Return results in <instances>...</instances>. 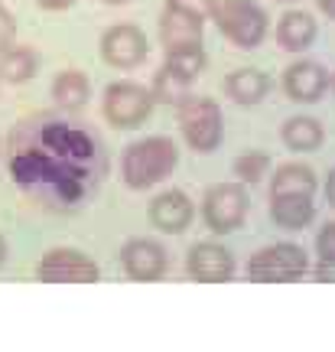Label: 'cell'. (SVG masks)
Returning <instances> with one entry per match:
<instances>
[{
	"instance_id": "obj_1",
	"label": "cell",
	"mask_w": 335,
	"mask_h": 352,
	"mask_svg": "<svg viewBox=\"0 0 335 352\" xmlns=\"http://www.w3.org/2000/svg\"><path fill=\"white\" fill-rule=\"evenodd\" d=\"M179 164V147H176L173 138H143L134 140L124 151V160H121V176L130 189H147L157 186L160 179L176 170Z\"/></svg>"
},
{
	"instance_id": "obj_2",
	"label": "cell",
	"mask_w": 335,
	"mask_h": 352,
	"mask_svg": "<svg viewBox=\"0 0 335 352\" xmlns=\"http://www.w3.org/2000/svg\"><path fill=\"white\" fill-rule=\"evenodd\" d=\"M176 118H179V131L186 144L196 153H211L218 151V144L224 138V114L222 104L205 95H186L176 104Z\"/></svg>"
},
{
	"instance_id": "obj_3",
	"label": "cell",
	"mask_w": 335,
	"mask_h": 352,
	"mask_svg": "<svg viewBox=\"0 0 335 352\" xmlns=\"http://www.w3.org/2000/svg\"><path fill=\"white\" fill-rule=\"evenodd\" d=\"M211 20L238 50H257L270 30V16L257 0H215Z\"/></svg>"
},
{
	"instance_id": "obj_4",
	"label": "cell",
	"mask_w": 335,
	"mask_h": 352,
	"mask_svg": "<svg viewBox=\"0 0 335 352\" xmlns=\"http://www.w3.org/2000/svg\"><path fill=\"white\" fill-rule=\"evenodd\" d=\"M306 271H310V258L303 252V245H293V241L267 245V248L251 254V261H248V277L251 280H261V284L299 280Z\"/></svg>"
},
{
	"instance_id": "obj_5",
	"label": "cell",
	"mask_w": 335,
	"mask_h": 352,
	"mask_svg": "<svg viewBox=\"0 0 335 352\" xmlns=\"http://www.w3.org/2000/svg\"><path fill=\"white\" fill-rule=\"evenodd\" d=\"M202 219L215 235H228L248 219V189L244 183H215L202 196Z\"/></svg>"
},
{
	"instance_id": "obj_6",
	"label": "cell",
	"mask_w": 335,
	"mask_h": 352,
	"mask_svg": "<svg viewBox=\"0 0 335 352\" xmlns=\"http://www.w3.org/2000/svg\"><path fill=\"white\" fill-rule=\"evenodd\" d=\"M153 111V91L140 82H114L104 91V118L121 131L140 127Z\"/></svg>"
},
{
	"instance_id": "obj_7",
	"label": "cell",
	"mask_w": 335,
	"mask_h": 352,
	"mask_svg": "<svg viewBox=\"0 0 335 352\" xmlns=\"http://www.w3.org/2000/svg\"><path fill=\"white\" fill-rule=\"evenodd\" d=\"M147 52H150L147 33L134 23L108 26L101 33V59L114 65V69H137L147 59Z\"/></svg>"
},
{
	"instance_id": "obj_8",
	"label": "cell",
	"mask_w": 335,
	"mask_h": 352,
	"mask_svg": "<svg viewBox=\"0 0 335 352\" xmlns=\"http://www.w3.org/2000/svg\"><path fill=\"white\" fill-rule=\"evenodd\" d=\"M98 274V264L75 248H52L36 264V277L49 284H95Z\"/></svg>"
},
{
	"instance_id": "obj_9",
	"label": "cell",
	"mask_w": 335,
	"mask_h": 352,
	"mask_svg": "<svg viewBox=\"0 0 335 352\" xmlns=\"http://www.w3.org/2000/svg\"><path fill=\"white\" fill-rule=\"evenodd\" d=\"M186 271H189L192 280H202V284H222V280H231V277H235V254L228 252L224 245L199 241V245L189 248Z\"/></svg>"
},
{
	"instance_id": "obj_10",
	"label": "cell",
	"mask_w": 335,
	"mask_h": 352,
	"mask_svg": "<svg viewBox=\"0 0 335 352\" xmlns=\"http://www.w3.org/2000/svg\"><path fill=\"white\" fill-rule=\"evenodd\" d=\"M121 264L130 280H160L170 267L166 248L153 239H130L121 248Z\"/></svg>"
},
{
	"instance_id": "obj_11",
	"label": "cell",
	"mask_w": 335,
	"mask_h": 352,
	"mask_svg": "<svg viewBox=\"0 0 335 352\" xmlns=\"http://www.w3.org/2000/svg\"><path fill=\"white\" fill-rule=\"evenodd\" d=\"M202 23L205 20H196L183 10H173L166 7L160 16V43L166 56H176V52H199L202 50Z\"/></svg>"
},
{
	"instance_id": "obj_12",
	"label": "cell",
	"mask_w": 335,
	"mask_h": 352,
	"mask_svg": "<svg viewBox=\"0 0 335 352\" xmlns=\"http://www.w3.org/2000/svg\"><path fill=\"white\" fill-rule=\"evenodd\" d=\"M329 88V72L312 59H299L284 72V91L297 104H316Z\"/></svg>"
},
{
	"instance_id": "obj_13",
	"label": "cell",
	"mask_w": 335,
	"mask_h": 352,
	"mask_svg": "<svg viewBox=\"0 0 335 352\" xmlns=\"http://www.w3.org/2000/svg\"><path fill=\"white\" fill-rule=\"evenodd\" d=\"M192 219H196V206L183 189H166L150 202V222L166 235H183Z\"/></svg>"
},
{
	"instance_id": "obj_14",
	"label": "cell",
	"mask_w": 335,
	"mask_h": 352,
	"mask_svg": "<svg viewBox=\"0 0 335 352\" xmlns=\"http://www.w3.org/2000/svg\"><path fill=\"white\" fill-rule=\"evenodd\" d=\"M316 33H319V26L312 20V13L306 10H286L277 23V43L286 52H306L316 43Z\"/></svg>"
},
{
	"instance_id": "obj_15",
	"label": "cell",
	"mask_w": 335,
	"mask_h": 352,
	"mask_svg": "<svg viewBox=\"0 0 335 352\" xmlns=\"http://www.w3.org/2000/svg\"><path fill=\"white\" fill-rule=\"evenodd\" d=\"M316 196H270V219L286 232H299L316 219Z\"/></svg>"
},
{
	"instance_id": "obj_16",
	"label": "cell",
	"mask_w": 335,
	"mask_h": 352,
	"mask_svg": "<svg viewBox=\"0 0 335 352\" xmlns=\"http://www.w3.org/2000/svg\"><path fill=\"white\" fill-rule=\"evenodd\" d=\"M224 91L228 98H235L238 104H261L270 91V78L264 76L261 69H235L231 76L224 78Z\"/></svg>"
},
{
	"instance_id": "obj_17",
	"label": "cell",
	"mask_w": 335,
	"mask_h": 352,
	"mask_svg": "<svg viewBox=\"0 0 335 352\" xmlns=\"http://www.w3.org/2000/svg\"><path fill=\"white\" fill-rule=\"evenodd\" d=\"M270 196H316V173L306 164H284L270 176Z\"/></svg>"
},
{
	"instance_id": "obj_18",
	"label": "cell",
	"mask_w": 335,
	"mask_h": 352,
	"mask_svg": "<svg viewBox=\"0 0 335 352\" xmlns=\"http://www.w3.org/2000/svg\"><path fill=\"white\" fill-rule=\"evenodd\" d=\"M189 88H192V76L183 72L179 65H173L170 59H166V63L160 65V72L153 76L150 91H153V101H163V104H179L186 95H192Z\"/></svg>"
},
{
	"instance_id": "obj_19",
	"label": "cell",
	"mask_w": 335,
	"mask_h": 352,
	"mask_svg": "<svg viewBox=\"0 0 335 352\" xmlns=\"http://www.w3.org/2000/svg\"><path fill=\"white\" fill-rule=\"evenodd\" d=\"M280 138L290 151L297 153H310V151H319L323 147V138L325 131L323 124L316 121V118H306V114H297V118H286L284 131H280Z\"/></svg>"
},
{
	"instance_id": "obj_20",
	"label": "cell",
	"mask_w": 335,
	"mask_h": 352,
	"mask_svg": "<svg viewBox=\"0 0 335 352\" xmlns=\"http://www.w3.org/2000/svg\"><path fill=\"white\" fill-rule=\"evenodd\" d=\"M88 95H91V82H88L85 72H78V69H65L56 76L52 82V98L59 108L65 111H78V108H85Z\"/></svg>"
},
{
	"instance_id": "obj_21",
	"label": "cell",
	"mask_w": 335,
	"mask_h": 352,
	"mask_svg": "<svg viewBox=\"0 0 335 352\" xmlns=\"http://www.w3.org/2000/svg\"><path fill=\"white\" fill-rule=\"evenodd\" d=\"M36 65H39V56L30 46H13L10 43L7 50L0 52V78L3 82H13V85L30 82L36 76Z\"/></svg>"
},
{
	"instance_id": "obj_22",
	"label": "cell",
	"mask_w": 335,
	"mask_h": 352,
	"mask_svg": "<svg viewBox=\"0 0 335 352\" xmlns=\"http://www.w3.org/2000/svg\"><path fill=\"white\" fill-rule=\"evenodd\" d=\"M235 176H238V183H244V186H254V183H261L264 176H267V170H270V157L264 151H248V153H241L235 160Z\"/></svg>"
},
{
	"instance_id": "obj_23",
	"label": "cell",
	"mask_w": 335,
	"mask_h": 352,
	"mask_svg": "<svg viewBox=\"0 0 335 352\" xmlns=\"http://www.w3.org/2000/svg\"><path fill=\"white\" fill-rule=\"evenodd\" d=\"M166 7L183 10V13H189V16H196V20H209L215 0H166Z\"/></svg>"
},
{
	"instance_id": "obj_24",
	"label": "cell",
	"mask_w": 335,
	"mask_h": 352,
	"mask_svg": "<svg viewBox=\"0 0 335 352\" xmlns=\"http://www.w3.org/2000/svg\"><path fill=\"white\" fill-rule=\"evenodd\" d=\"M316 252L319 258H335V222L323 226V232L316 235Z\"/></svg>"
},
{
	"instance_id": "obj_25",
	"label": "cell",
	"mask_w": 335,
	"mask_h": 352,
	"mask_svg": "<svg viewBox=\"0 0 335 352\" xmlns=\"http://www.w3.org/2000/svg\"><path fill=\"white\" fill-rule=\"evenodd\" d=\"M13 33H16V23H13V16H10V10L0 3V52L7 50L13 43Z\"/></svg>"
},
{
	"instance_id": "obj_26",
	"label": "cell",
	"mask_w": 335,
	"mask_h": 352,
	"mask_svg": "<svg viewBox=\"0 0 335 352\" xmlns=\"http://www.w3.org/2000/svg\"><path fill=\"white\" fill-rule=\"evenodd\" d=\"M312 274H316V280H325V284L332 280L335 284V258H319V264H316Z\"/></svg>"
},
{
	"instance_id": "obj_27",
	"label": "cell",
	"mask_w": 335,
	"mask_h": 352,
	"mask_svg": "<svg viewBox=\"0 0 335 352\" xmlns=\"http://www.w3.org/2000/svg\"><path fill=\"white\" fill-rule=\"evenodd\" d=\"M43 10H65V7H72L75 0H36Z\"/></svg>"
},
{
	"instance_id": "obj_28",
	"label": "cell",
	"mask_w": 335,
	"mask_h": 352,
	"mask_svg": "<svg viewBox=\"0 0 335 352\" xmlns=\"http://www.w3.org/2000/svg\"><path fill=\"white\" fill-rule=\"evenodd\" d=\"M325 199H329V206L335 209V170L325 176Z\"/></svg>"
},
{
	"instance_id": "obj_29",
	"label": "cell",
	"mask_w": 335,
	"mask_h": 352,
	"mask_svg": "<svg viewBox=\"0 0 335 352\" xmlns=\"http://www.w3.org/2000/svg\"><path fill=\"white\" fill-rule=\"evenodd\" d=\"M316 3H319V10L329 13V16L335 20V0H316Z\"/></svg>"
},
{
	"instance_id": "obj_30",
	"label": "cell",
	"mask_w": 335,
	"mask_h": 352,
	"mask_svg": "<svg viewBox=\"0 0 335 352\" xmlns=\"http://www.w3.org/2000/svg\"><path fill=\"white\" fill-rule=\"evenodd\" d=\"M3 258H7V241H3V235H0V264H3Z\"/></svg>"
},
{
	"instance_id": "obj_31",
	"label": "cell",
	"mask_w": 335,
	"mask_h": 352,
	"mask_svg": "<svg viewBox=\"0 0 335 352\" xmlns=\"http://www.w3.org/2000/svg\"><path fill=\"white\" fill-rule=\"evenodd\" d=\"M104 3H111V7H121V3H130V0H104Z\"/></svg>"
},
{
	"instance_id": "obj_32",
	"label": "cell",
	"mask_w": 335,
	"mask_h": 352,
	"mask_svg": "<svg viewBox=\"0 0 335 352\" xmlns=\"http://www.w3.org/2000/svg\"><path fill=\"white\" fill-rule=\"evenodd\" d=\"M329 88H332V91H335V72H332V76H329Z\"/></svg>"
}]
</instances>
